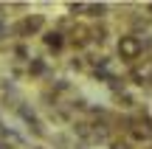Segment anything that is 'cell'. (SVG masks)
Instances as JSON below:
<instances>
[{
	"label": "cell",
	"instance_id": "1",
	"mask_svg": "<svg viewBox=\"0 0 152 149\" xmlns=\"http://www.w3.org/2000/svg\"><path fill=\"white\" fill-rule=\"evenodd\" d=\"M118 56H121L124 62H130V65H135V62L144 56V45H141V37H138L135 31L124 34V37L118 39Z\"/></svg>",
	"mask_w": 152,
	"mask_h": 149
},
{
	"label": "cell",
	"instance_id": "2",
	"mask_svg": "<svg viewBox=\"0 0 152 149\" xmlns=\"http://www.w3.org/2000/svg\"><path fill=\"white\" fill-rule=\"evenodd\" d=\"M42 42H45V48H48V51H54V54H56V51H62L68 45V37H65V34H59L56 28H48V31L42 34Z\"/></svg>",
	"mask_w": 152,
	"mask_h": 149
},
{
	"label": "cell",
	"instance_id": "3",
	"mask_svg": "<svg viewBox=\"0 0 152 149\" xmlns=\"http://www.w3.org/2000/svg\"><path fill=\"white\" fill-rule=\"evenodd\" d=\"M26 73L28 76H45V73H48V62L45 59H28Z\"/></svg>",
	"mask_w": 152,
	"mask_h": 149
},
{
	"label": "cell",
	"instance_id": "4",
	"mask_svg": "<svg viewBox=\"0 0 152 149\" xmlns=\"http://www.w3.org/2000/svg\"><path fill=\"white\" fill-rule=\"evenodd\" d=\"M107 11H110L107 3H87V17H93V20H102V23H104Z\"/></svg>",
	"mask_w": 152,
	"mask_h": 149
},
{
	"label": "cell",
	"instance_id": "5",
	"mask_svg": "<svg viewBox=\"0 0 152 149\" xmlns=\"http://www.w3.org/2000/svg\"><path fill=\"white\" fill-rule=\"evenodd\" d=\"M110 149H135L130 138H113L110 141Z\"/></svg>",
	"mask_w": 152,
	"mask_h": 149
},
{
	"label": "cell",
	"instance_id": "6",
	"mask_svg": "<svg viewBox=\"0 0 152 149\" xmlns=\"http://www.w3.org/2000/svg\"><path fill=\"white\" fill-rule=\"evenodd\" d=\"M68 11H71V17L76 20V14H82V11H87V3H71V6H68Z\"/></svg>",
	"mask_w": 152,
	"mask_h": 149
},
{
	"label": "cell",
	"instance_id": "7",
	"mask_svg": "<svg viewBox=\"0 0 152 149\" xmlns=\"http://www.w3.org/2000/svg\"><path fill=\"white\" fill-rule=\"evenodd\" d=\"M0 149H17V146H11L9 141H0Z\"/></svg>",
	"mask_w": 152,
	"mask_h": 149
},
{
	"label": "cell",
	"instance_id": "8",
	"mask_svg": "<svg viewBox=\"0 0 152 149\" xmlns=\"http://www.w3.org/2000/svg\"><path fill=\"white\" fill-rule=\"evenodd\" d=\"M147 11H149V17H152V3H147Z\"/></svg>",
	"mask_w": 152,
	"mask_h": 149
},
{
	"label": "cell",
	"instance_id": "9",
	"mask_svg": "<svg viewBox=\"0 0 152 149\" xmlns=\"http://www.w3.org/2000/svg\"><path fill=\"white\" fill-rule=\"evenodd\" d=\"M73 149H87V146H85V144H82V146H73Z\"/></svg>",
	"mask_w": 152,
	"mask_h": 149
},
{
	"label": "cell",
	"instance_id": "10",
	"mask_svg": "<svg viewBox=\"0 0 152 149\" xmlns=\"http://www.w3.org/2000/svg\"><path fill=\"white\" fill-rule=\"evenodd\" d=\"M34 149H45V146H34Z\"/></svg>",
	"mask_w": 152,
	"mask_h": 149
},
{
	"label": "cell",
	"instance_id": "11",
	"mask_svg": "<svg viewBox=\"0 0 152 149\" xmlns=\"http://www.w3.org/2000/svg\"><path fill=\"white\" fill-rule=\"evenodd\" d=\"M144 149H152V144H149V146H144Z\"/></svg>",
	"mask_w": 152,
	"mask_h": 149
}]
</instances>
